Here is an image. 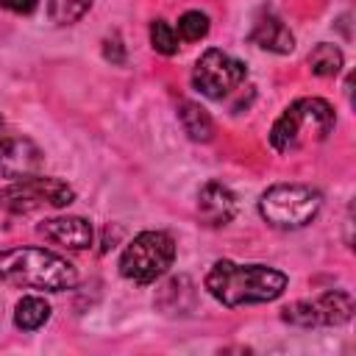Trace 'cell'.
Here are the masks:
<instances>
[{"label": "cell", "instance_id": "6da1fadb", "mask_svg": "<svg viewBox=\"0 0 356 356\" xmlns=\"http://www.w3.org/2000/svg\"><path fill=\"white\" fill-rule=\"evenodd\" d=\"M203 284L217 303L234 309L250 303H270L281 298L286 289V275L267 264H236L220 259L211 264Z\"/></svg>", "mask_w": 356, "mask_h": 356}, {"label": "cell", "instance_id": "7a4b0ae2", "mask_svg": "<svg viewBox=\"0 0 356 356\" xmlns=\"http://www.w3.org/2000/svg\"><path fill=\"white\" fill-rule=\"evenodd\" d=\"M0 284L64 292L78 284V270L64 256L44 248H11L0 250Z\"/></svg>", "mask_w": 356, "mask_h": 356}, {"label": "cell", "instance_id": "3957f363", "mask_svg": "<svg viewBox=\"0 0 356 356\" xmlns=\"http://www.w3.org/2000/svg\"><path fill=\"white\" fill-rule=\"evenodd\" d=\"M337 125L334 106L323 97H300L284 108V114L273 122L270 145L278 153H295L309 145L328 139Z\"/></svg>", "mask_w": 356, "mask_h": 356}, {"label": "cell", "instance_id": "277c9868", "mask_svg": "<svg viewBox=\"0 0 356 356\" xmlns=\"http://www.w3.org/2000/svg\"><path fill=\"white\" fill-rule=\"evenodd\" d=\"M323 209V195L306 184H275L259 197V214L278 231L309 225Z\"/></svg>", "mask_w": 356, "mask_h": 356}, {"label": "cell", "instance_id": "5b68a950", "mask_svg": "<svg viewBox=\"0 0 356 356\" xmlns=\"http://www.w3.org/2000/svg\"><path fill=\"white\" fill-rule=\"evenodd\" d=\"M175 261V242L164 231H142L136 234L122 256H120V273L122 278L134 284H153L159 281Z\"/></svg>", "mask_w": 356, "mask_h": 356}, {"label": "cell", "instance_id": "8992f818", "mask_svg": "<svg viewBox=\"0 0 356 356\" xmlns=\"http://www.w3.org/2000/svg\"><path fill=\"white\" fill-rule=\"evenodd\" d=\"M75 200V192L61 178L28 175L17 178L11 186L0 189V209L8 214H33L39 209H64Z\"/></svg>", "mask_w": 356, "mask_h": 356}, {"label": "cell", "instance_id": "52a82bcc", "mask_svg": "<svg viewBox=\"0 0 356 356\" xmlns=\"http://www.w3.org/2000/svg\"><path fill=\"white\" fill-rule=\"evenodd\" d=\"M248 78V67L245 61L234 58L231 53L220 50V47H209L192 70V86L211 100H222L228 95H234Z\"/></svg>", "mask_w": 356, "mask_h": 356}, {"label": "cell", "instance_id": "ba28073f", "mask_svg": "<svg viewBox=\"0 0 356 356\" xmlns=\"http://www.w3.org/2000/svg\"><path fill=\"white\" fill-rule=\"evenodd\" d=\"M281 317L289 325L298 328H331V325H345L353 317V298L345 289H328L320 292L312 300H295L289 303Z\"/></svg>", "mask_w": 356, "mask_h": 356}, {"label": "cell", "instance_id": "9c48e42d", "mask_svg": "<svg viewBox=\"0 0 356 356\" xmlns=\"http://www.w3.org/2000/svg\"><path fill=\"white\" fill-rule=\"evenodd\" d=\"M42 167L44 153L39 150V145L0 117V175L17 181L42 172Z\"/></svg>", "mask_w": 356, "mask_h": 356}, {"label": "cell", "instance_id": "30bf717a", "mask_svg": "<svg viewBox=\"0 0 356 356\" xmlns=\"http://www.w3.org/2000/svg\"><path fill=\"white\" fill-rule=\"evenodd\" d=\"M197 214L206 225L211 228H220V225H228L236 214V197L228 186H222L220 181H209L200 186L197 192Z\"/></svg>", "mask_w": 356, "mask_h": 356}, {"label": "cell", "instance_id": "8fae6325", "mask_svg": "<svg viewBox=\"0 0 356 356\" xmlns=\"http://www.w3.org/2000/svg\"><path fill=\"white\" fill-rule=\"evenodd\" d=\"M36 231L67 250H86L95 239L92 225L83 217H50V220H42Z\"/></svg>", "mask_w": 356, "mask_h": 356}, {"label": "cell", "instance_id": "7c38bea8", "mask_svg": "<svg viewBox=\"0 0 356 356\" xmlns=\"http://www.w3.org/2000/svg\"><path fill=\"white\" fill-rule=\"evenodd\" d=\"M250 42L259 44L261 50H270V53H292L295 50V36L292 31L284 25V19L273 11H261L250 28Z\"/></svg>", "mask_w": 356, "mask_h": 356}, {"label": "cell", "instance_id": "4fadbf2b", "mask_svg": "<svg viewBox=\"0 0 356 356\" xmlns=\"http://www.w3.org/2000/svg\"><path fill=\"white\" fill-rule=\"evenodd\" d=\"M178 120H181V128L189 139L195 142H209L214 136V122L211 117L192 100H181L178 103Z\"/></svg>", "mask_w": 356, "mask_h": 356}, {"label": "cell", "instance_id": "5bb4252c", "mask_svg": "<svg viewBox=\"0 0 356 356\" xmlns=\"http://www.w3.org/2000/svg\"><path fill=\"white\" fill-rule=\"evenodd\" d=\"M50 320V303L39 295H25L14 306V325L19 331H36Z\"/></svg>", "mask_w": 356, "mask_h": 356}, {"label": "cell", "instance_id": "9a60e30c", "mask_svg": "<svg viewBox=\"0 0 356 356\" xmlns=\"http://www.w3.org/2000/svg\"><path fill=\"white\" fill-rule=\"evenodd\" d=\"M309 70L320 78H334L342 70V50L331 42H320L312 53H309Z\"/></svg>", "mask_w": 356, "mask_h": 356}, {"label": "cell", "instance_id": "2e32d148", "mask_svg": "<svg viewBox=\"0 0 356 356\" xmlns=\"http://www.w3.org/2000/svg\"><path fill=\"white\" fill-rule=\"evenodd\" d=\"M95 0H47V17L56 25H75Z\"/></svg>", "mask_w": 356, "mask_h": 356}, {"label": "cell", "instance_id": "e0dca14e", "mask_svg": "<svg viewBox=\"0 0 356 356\" xmlns=\"http://www.w3.org/2000/svg\"><path fill=\"white\" fill-rule=\"evenodd\" d=\"M184 42H200L209 33V17L203 11H186L178 19V31H175Z\"/></svg>", "mask_w": 356, "mask_h": 356}, {"label": "cell", "instance_id": "ac0fdd59", "mask_svg": "<svg viewBox=\"0 0 356 356\" xmlns=\"http://www.w3.org/2000/svg\"><path fill=\"white\" fill-rule=\"evenodd\" d=\"M150 44H153L156 53L172 56V53L178 50V33H175V28H172L167 19H156V22L150 25Z\"/></svg>", "mask_w": 356, "mask_h": 356}, {"label": "cell", "instance_id": "d6986e66", "mask_svg": "<svg viewBox=\"0 0 356 356\" xmlns=\"http://www.w3.org/2000/svg\"><path fill=\"white\" fill-rule=\"evenodd\" d=\"M103 56H106V61H111V64H125V44L120 42L117 33H111V36L103 39Z\"/></svg>", "mask_w": 356, "mask_h": 356}, {"label": "cell", "instance_id": "ffe728a7", "mask_svg": "<svg viewBox=\"0 0 356 356\" xmlns=\"http://www.w3.org/2000/svg\"><path fill=\"white\" fill-rule=\"evenodd\" d=\"M39 0H0V6L6 11H14V14H31L36 8Z\"/></svg>", "mask_w": 356, "mask_h": 356}]
</instances>
